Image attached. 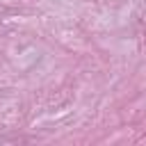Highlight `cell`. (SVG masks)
<instances>
[]
</instances>
